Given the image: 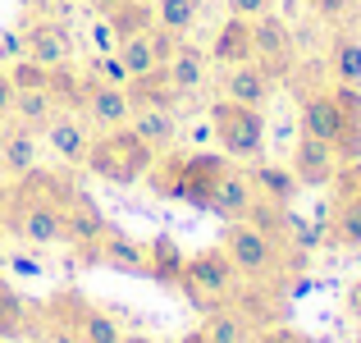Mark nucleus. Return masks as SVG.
Segmentation results:
<instances>
[{
  "label": "nucleus",
  "mask_w": 361,
  "mask_h": 343,
  "mask_svg": "<svg viewBox=\"0 0 361 343\" xmlns=\"http://www.w3.org/2000/svg\"><path fill=\"white\" fill-rule=\"evenodd\" d=\"M73 179L46 174V169H27L9 193H0V229L32 247H55L64 243V193Z\"/></svg>",
  "instance_id": "nucleus-1"
},
{
  "label": "nucleus",
  "mask_w": 361,
  "mask_h": 343,
  "mask_svg": "<svg viewBox=\"0 0 361 343\" xmlns=\"http://www.w3.org/2000/svg\"><path fill=\"white\" fill-rule=\"evenodd\" d=\"M156 156H160V151L147 147V142H142L137 133L123 124V128H106V133H97V138H92L82 169H87V174H97L101 183L128 188V183H142V179H147V169L156 165Z\"/></svg>",
  "instance_id": "nucleus-2"
},
{
  "label": "nucleus",
  "mask_w": 361,
  "mask_h": 343,
  "mask_svg": "<svg viewBox=\"0 0 361 343\" xmlns=\"http://www.w3.org/2000/svg\"><path fill=\"white\" fill-rule=\"evenodd\" d=\"M206 124H211L215 142L229 160H261L265 156V114L261 106H243V101H215L206 110Z\"/></svg>",
  "instance_id": "nucleus-3"
},
{
  "label": "nucleus",
  "mask_w": 361,
  "mask_h": 343,
  "mask_svg": "<svg viewBox=\"0 0 361 343\" xmlns=\"http://www.w3.org/2000/svg\"><path fill=\"white\" fill-rule=\"evenodd\" d=\"M238 279H243V275L233 270V261H229V252H224V247H202V252L188 256L178 289H183L202 311H211V307H224V302L233 298Z\"/></svg>",
  "instance_id": "nucleus-4"
},
{
  "label": "nucleus",
  "mask_w": 361,
  "mask_h": 343,
  "mask_svg": "<svg viewBox=\"0 0 361 343\" xmlns=\"http://www.w3.org/2000/svg\"><path fill=\"white\" fill-rule=\"evenodd\" d=\"M220 247L229 252L233 270H238L243 279H270L283 261V243L274 234H265L261 224H252V220H229Z\"/></svg>",
  "instance_id": "nucleus-5"
},
{
  "label": "nucleus",
  "mask_w": 361,
  "mask_h": 343,
  "mask_svg": "<svg viewBox=\"0 0 361 343\" xmlns=\"http://www.w3.org/2000/svg\"><path fill=\"white\" fill-rule=\"evenodd\" d=\"M23 55L37 64H46V69H60V64H73V32L64 18L55 14H32L23 28Z\"/></svg>",
  "instance_id": "nucleus-6"
},
{
  "label": "nucleus",
  "mask_w": 361,
  "mask_h": 343,
  "mask_svg": "<svg viewBox=\"0 0 361 343\" xmlns=\"http://www.w3.org/2000/svg\"><path fill=\"white\" fill-rule=\"evenodd\" d=\"M252 46H256V60L265 64L274 83L293 73V28L288 18H279L274 9H265L261 18H252Z\"/></svg>",
  "instance_id": "nucleus-7"
},
{
  "label": "nucleus",
  "mask_w": 361,
  "mask_h": 343,
  "mask_svg": "<svg viewBox=\"0 0 361 343\" xmlns=\"http://www.w3.org/2000/svg\"><path fill=\"white\" fill-rule=\"evenodd\" d=\"M106 229H110V220L101 215V206L92 202L78 183H69V193H64V243L92 252V247L101 243V234H106Z\"/></svg>",
  "instance_id": "nucleus-8"
},
{
  "label": "nucleus",
  "mask_w": 361,
  "mask_h": 343,
  "mask_svg": "<svg viewBox=\"0 0 361 343\" xmlns=\"http://www.w3.org/2000/svg\"><path fill=\"white\" fill-rule=\"evenodd\" d=\"M82 114H87V124L97 133H106V128H123V124L133 119V101H128V92L123 88H110V83H97V78H87V92H82Z\"/></svg>",
  "instance_id": "nucleus-9"
},
{
  "label": "nucleus",
  "mask_w": 361,
  "mask_h": 343,
  "mask_svg": "<svg viewBox=\"0 0 361 343\" xmlns=\"http://www.w3.org/2000/svg\"><path fill=\"white\" fill-rule=\"evenodd\" d=\"M288 169L298 174L302 188H329V183H334V174H338V156H334V147H329V142L307 138V133H302L298 147H293Z\"/></svg>",
  "instance_id": "nucleus-10"
},
{
  "label": "nucleus",
  "mask_w": 361,
  "mask_h": 343,
  "mask_svg": "<svg viewBox=\"0 0 361 343\" xmlns=\"http://www.w3.org/2000/svg\"><path fill=\"white\" fill-rule=\"evenodd\" d=\"M211 55L220 69H233V64H247V60H256V46H252V18H238V14H229L220 28H215V37H211Z\"/></svg>",
  "instance_id": "nucleus-11"
},
{
  "label": "nucleus",
  "mask_w": 361,
  "mask_h": 343,
  "mask_svg": "<svg viewBox=\"0 0 361 343\" xmlns=\"http://www.w3.org/2000/svg\"><path fill=\"white\" fill-rule=\"evenodd\" d=\"M42 138H46V147L55 151V156L64 160V165H82L87 160V147H92V133H87V124L78 119V114H69V110H60L51 124L42 128Z\"/></svg>",
  "instance_id": "nucleus-12"
},
{
  "label": "nucleus",
  "mask_w": 361,
  "mask_h": 343,
  "mask_svg": "<svg viewBox=\"0 0 361 343\" xmlns=\"http://www.w3.org/2000/svg\"><path fill=\"white\" fill-rule=\"evenodd\" d=\"M252 202H256V188H252V179H247V169L229 165V174L215 183V193H211V202H206V211L220 215V220L229 224V220H247Z\"/></svg>",
  "instance_id": "nucleus-13"
},
{
  "label": "nucleus",
  "mask_w": 361,
  "mask_h": 343,
  "mask_svg": "<svg viewBox=\"0 0 361 343\" xmlns=\"http://www.w3.org/2000/svg\"><path fill=\"white\" fill-rule=\"evenodd\" d=\"M334 101H338V142H334V156L338 165L343 160H361V88L353 83H334Z\"/></svg>",
  "instance_id": "nucleus-14"
},
{
  "label": "nucleus",
  "mask_w": 361,
  "mask_h": 343,
  "mask_svg": "<svg viewBox=\"0 0 361 343\" xmlns=\"http://www.w3.org/2000/svg\"><path fill=\"white\" fill-rule=\"evenodd\" d=\"M298 124H302V133L307 138H320V142H329L334 147L338 142V101H334V92L329 88H311L307 97H302V106H298Z\"/></svg>",
  "instance_id": "nucleus-15"
},
{
  "label": "nucleus",
  "mask_w": 361,
  "mask_h": 343,
  "mask_svg": "<svg viewBox=\"0 0 361 343\" xmlns=\"http://www.w3.org/2000/svg\"><path fill=\"white\" fill-rule=\"evenodd\" d=\"M247 179H252V188H256V197H261V202L283 206V211H288V206L298 202V193H302L298 174H293L288 165H274V160H252Z\"/></svg>",
  "instance_id": "nucleus-16"
},
{
  "label": "nucleus",
  "mask_w": 361,
  "mask_h": 343,
  "mask_svg": "<svg viewBox=\"0 0 361 343\" xmlns=\"http://www.w3.org/2000/svg\"><path fill=\"white\" fill-rule=\"evenodd\" d=\"M274 92V78L265 73L261 60H247V64H233L224 69V97L229 101H243V106H265Z\"/></svg>",
  "instance_id": "nucleus-17"
},
{
  "label": "nucleus",
  "mask_w": 361,
  "mask_h": 343,
  "mask_svg": "<svg viewBox=\"0 0 361 343\" xmlns=\"http://www.w3.org/2000/svg\"><path fill=\"white\" fill-rule=\"evenodd\" d=\"M92 261L110 265V270H128V275H147V243H133L128 234H119V229H106L101 234V243L92 247Z\"/></svg>",
  "instance_id": "nucleus-18"
},
{
  "label": "nucleus",
  "mask_w": 361,
  "mask_h": 343,
  "mask_svg": "<svg viewBox=\"0 0 361 343\" xmlns=\"http://www.w3.org/2000/svg\"><path fill=\"white\" fill-rule=\"evenodd\" d=\"M128 101H133V110H178V88L169 83V73H165V64L160 69H151V73H137V78H128Z\"/></svg>",
  "instance_id": "nucleus-19"
},
{
  "label": "nucleus",
  "mask_w": 361,
  "mask_h": 343,
  "mask_svg": "<svg viewBox=\"0 0 361 343\" xmlns=\"http://www.w3.org/2000/svg\"><path fill=\"white\" fill-rule=\"evenodd\" d=\"M165 73L178 88V97H192V92H202L206 73H211V55H206L202 46H192V42H178L174 55H169V64H165Z\"/></svg>",
  "instance_id": "nucleus-20"
},
{
  "label": "nucleus",
  "mask_w": 361,
  "mask_h": 343,
  "mask_svg": "<svg viewBox=\"0 0 361 343\" xmlns=\"http://www.w3.org/2000/svg\"><path fill=\"white\" fill-rule=\"evenodd\" d=\"M0 169L5 174H27V169H37V133L23 128V124H9V128H0Z\"/></svg>",
  "instance_id": "nucleus-21"
},
{
  "label": "nucleus",
  "mask_w": 361,
  "mask_h": 343,
  "mask_svg": "<svg viewBox=\"0 0 361 343\" xmlns=\"http://www.w3.org/2000/svg\"><path fill=\"white\" fill-rule=\"evenodd\" d=\"M128 128L137 133L147 147L156 151H169L178 138H183V124H178V110H133Z\"/></svg>",
  "instance_id": "nucleus-22"
},
{
  "label": "nucleus",
  "mask_w": 361,
  "mask_h": 343,
  "mask_svg": "<svg viewBox=\"0 0 361 343\" xmlns=\"http://www.w3.org/2000/svg\"><path fill=\"white\" fill-rule=\"evenodd\" d=\"M183 265H188V256H183V247H178L169 234H160V238H151V243H147V279L165 284V289H178Z\"/></svg>",
  "instance_id": "nucleus-23"
},
{
  "label": "nucleus",
  "mask_w": 361,
  "mask_h": 343,
  "mask_svg": "<svg viewBox=\"0 0 361 343\" xmlns=\"http://www.w3.org/2000/svg\"><path fill=\"white\" fill-rule=\"evenodd\" d=\"M325 238L343 252H361V197H338L334 215L325 220Z\"/></svg>",
  "instance_id": "nucleus-24"
},
{
  "label": "nucleus",
  "mask_w": 361,
  "mask_h": 343,
  "mask_svg": "<svg viewBox=\"0 0 361 343\" xmlns=\"http://www.w3.org/2000/svg\"><path fill=\"white\" fill-rule=\"evenodd\" d=\"M106 18H110L119 42H128V37H142L156 28V0H119Z\"/></svg>",
  "instance_id": "nucleus-25"
},
{
  "label": "nucleus",
  "mask_w": 361,
  "mask_h": 343,
  "mask_svg": "<svg viewBox=\"0 0 361 343\" xmlns=\"http://www.w3.org/2000/svg\"><path fill=\"white\" fill-rule=\"evenodd\" d=\"M37 325V307H27L5 279H0V339H23Z\"/></svg>",
  "instance_id": "nucleus-26"
},
{
  "label": "nucleus",
  "mask_w": 361,
  "mask_h": 343,
  "mask_svg": "<svg viewBox=\"0 0 361 343\" xmlns=\"http://www.w3.org/2000/svg\"><path fill=\"white\" fill-rule=\"evenodd\" d=\"M329 73H334V83L361 88V37L357 32H338L334 37V46H329Z\"/></svg>",
  "instance_id": "nucleus-27"
},
{
  "label": "nucleus",
  "mask_w": 361,
  "mask_h": 343,
  "mask_svg": "<svg viewBox=\"0 0 361 343\" xmlns=\"http://www.w3.org/2000/svg\"><path fill=\"white\" fill-rule=\"evenodd\" d=\"M202 335L206 343H252V325H247V316L229 307H211L202 320Z\"/></svg>",
  "instance_id": "nucleus-28"
},
{
  "label": "nucleus",
  "mask_w": 361,
  "mask_h": 343,
  "mask_svg": "<svg viewBox=\"0 0 361 343\" xmlns=\"http://www.w3.org/2000/svg\"><path fill=\"white\" fill-rule=\"evenodd\" d=\"M55 114H60V106H55V97L46 88L42 92H18L14 97V119L23 124V128H32V133H42Z\"/></svg>",
  "instance_id": "nucleus-29"
},
{
  "label": "nucleus",
  "mask_w": 361,
  "mask_h": 343,
  "mask_svg": "<svg viewBox=\"0 0 361 343\" xmlns=\"http://www.w3.org/2000/svg\"><path fill=\"white\" fill-rule=\"evenodd\" d=\"M197 14H202V0H156V23L178 32V37L192 32Z\"/></svg>",
  "instance_id": "nucleus-30"
},
{
  "label": "nucleus",
  "mask_w": 361,
  "mask_h": 343,
  "mask_svg": "<svg viewBox=\"0 0 361 343\" xmlns=\"http://www.w3.org/2000/svg\"><path fill=\"white\" fill-rule=\"evenodd\" d=\"M119 60H123V69H128V78L160 69V64H156V51H151V42H147V32H142V37H128V42H119Z\"/></svg>",
  "instance_id": "nucleus-31"
},
{
  "label": "nucleus",
  "mask_w": 361,
  "mask_h": 343,
  "mask_svg": "<svg viewBox=\"0 0 361 343\" xmlns=\"http://www.w3.org/2000/svg\"><path fill=\"white\" fill-rule=\"evenodd\" d=\"M5 73H9V83H14V92H42L46 83H51V69L37 64V60H27V55H18Z\"/></svg>",
  "instance_id": "nucleus-32"
},
{
  "label": "nucleus",
  "mask_w": 361,
  "mask_h": 343,
  "mask_svg": "<svg viewBox=\"0 0 361 343\" xmlns=\"http://www.w3.org/2000/svg\"><path fill=\"white\" fill-rule=\"evenodd\" d=\"M87 78H97V83H110V88H128V69H123L119 51H110V55H92V64H87Z\"/></svg>",
  "instance_id": "nucleus-33"
},
{
  "label": "nucleus",
  "mask_w": 361,
  "mask_h": 343,
  "mask_svg": "<svg viewBox=\"0 0 361 343\" xmlns=\"http://www.w3.org/2000/svg\"><path fill=\"white\" fill-rule=\"evenodd\" d=\"M329 188H334L338 197H361V160H343Z\"/></svg>",
  "instance_id": "nucleus-34"
},
{
  "label": "nucleus",
  "mask_w": 361,
  "mask_h": 343,
  "mask_svg": "<svg viewBox=\"0 0 361 343\" xmlns=\"http://www.w3.org/2000/svg\"><path fill=\"white\" fill-rule=\"evenodd\" d=\"M92 51L97 55H110V51H119V37H115V28H110V18L106 14H97V23H92Z\"/></svg>",
  "instance_id": "nucleus-35"
},
{
  "label": "nucleus",
  "mask_w": 361,
  "mask_h": 343,
  "mask_svg": "<svg viewBox=\"0 0 361 343\" xmlns=\"http://www.w3.org/2000/svg\"><path fill=\"white\" fill-rule=\"evenodd\" d=\"M147 42H151V51H156V64H169V55H174V46L178 42H183V37H178V32H169V28H151V32H147Z\"/></svg>",
  "instance_id": "nucleus-36"
},
{
  "label": "nucleus",
  "mask_w": 361,
  "mask_h": 343,
  "mask_svg": "<svg viewBox=\"0 0 361 343\" xmlns=\"http://www.w3.org/2000/svg\"><path fill=\"white\" fill-rule=\"evenodd\" d=\"M307 9L316 18H325V23H343L348 9H353V0H307Z\"/></svg>",
  "instance_id": "nucleus-37"
},
{
  "label": "nucleus",
  "mask_w": 361,
  "mask_h": 343,
  "mask_svg": "<svg viewBox=\"0 0 361 343\" xmlns=\"http://www.w3.org/2000/svg\"><path fill=\"white\" fill-rule=\"evenodd\" d=\"M252 343H311V339L298 335V330H288V325H270V330H256Z\"/></svg>",
  "instance_id": "nucleus-38"
},
{
  "label": "nucleus",
  "mask_w": 361,
  "mask_h": 343,
  "mask_svg": "<svg viewBox=\"0 0 361 343\" xmlns=\"http://www.w3.org/2000/svg\"><path fill=\"white\" fill-rule=\"evenodd\" d=\"M18 55H23V32H18V28H5V32H0V60L14 64Z\"/></svg>",
  "instance_id": "nucleus-39"
},
{
  "label": "nucleus",
  "mask_w": 361,
  "mask_h": 343,
  "mask_svg": "<svg viewBox=\"0 0 361 343\" xmlns=\"http://www.w3.org/2000/svg\"><path fill=\"white\" fill-rule=\"evenodd\" d=\"M224 5H229V14H238V18H261L274 0H224Z\"/></svg>",
  "instance_id": "nucleus-40"
},
{
  "label": "nucleus",
  "mask_w": 361,
  "mask_h": 343,
  "mask_svg": "<svg viewBox=\"0 0 361 343\" xmlns=\"http://www.w3.org/2000/svg\"><path fill=\"white\" fill-rule=\"evenodd\" d=\"M14 97H18V92H14V83H9V73L0 69V124H5L9 114H14Z\"/></svg>",
  "instance_id": "nucleus-41"
},
{
  "label": "nucleus",
  "mask_w": 361,
  "mask_h": 343,
  "mask_svg": "<svg viewBox=\"0 0 361 343\" xmlns=\"http://www.w3.org/2000/svg\"><path fill=\"white\" fill-rule=\"evenodd\" d=\"M348 311L361 320V284H353V289H348Z\"/></svg>",
  "instance_id": "nucleus-42"
},
{
  "label": "nucleus",
  "mask_w": 361,
  "mask_h": 343,
  "mask_svg": "<svg viewBox=\"0 0 361 343\" xmlns=\"http://www.w3.org/2000/svg\"><path fill=\"white\" fill-rule=\"evenodd\" d=\"M87 5H92V9H97V14H110V9H115V5H119V0H87Z\"/></svg>",
  "instance_id": "nucleus-43"
},
{
  "label": "nucleus",
  "mask_w": 361,
  "mask_h": 343,
  "mask_svg": "<svg viewBox=\"0 0 361 343\" xmlns=\"http://www.w3.org/2000/svg\"><path fill=\"white\" fill-rule=\"evenodd\" d=\"M178 343H206V335H202V330H192V335H183Z\"/></svg>",
  "instance_id": "nucleus-44"
},
{
  "label": "nucleus",
  "mask_w": 361,
  "mask_h": 343,
  "mask_svg": "<svg viewBox=\"0 0 361 343\" xmlns=\"http://www.w3.org/2000/svg\"><path fill=\"white\" fill-rule=\"evenodd\" d=\"M0 265H5V234H0Z\"/></svg>",
  "instance_id": "nucleus-45"
},
{
  "label": "nucleus",
  "mask_w": 361,
  "mask_h": 343,
  "mask_svg": "<svg viewBox=\"0 0 361 343\" xmlns=\"http://www.w3.org/2000/svg\"><path fill=\"white\" fill-rule=\"evenodd\" d=\"M123 343H151V339H142V335H133V339H123Z\"/></svg>",
  "instance_id": "nucleus-46"
}]
</instances>
